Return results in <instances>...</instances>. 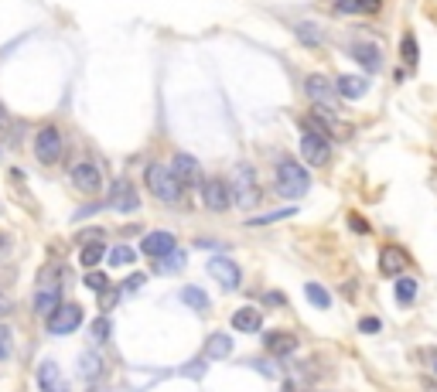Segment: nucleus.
Instances as JSON below:
<instances>
[{
  "instance_id": "a878e982",
  "label": "nucleus",
  "mask_w": 437,
  "mask_h": 392,
  "mask_svg": "<svg viewBox=\"0 0 437 392\" xmlns=\"http://www.w3.org/2000/svg\"><path fill=\"white\" fill-rule=\"evenodd\" d=\"M297 215V209L294 205H287V209H277V211H263V215H250L246 218V225H270V222H281V218H294Z\"/></svg>"
},
{
  "instance_id": "cd10ccee",
  "label": "nucleus",
  "mask_w": 437,
  "mask_h": 392,
  "mask_svg": "<svg viewBox=\"0 0 437 392\" xmlns=\"http://www.w3.org/2000/svg\"><path fill=\"white\" fill-rule=\"evenodd\" d=\"M294 34H297V38H301V45H308V48L321 45V31L311 24V21H297V24H294Z\"/></svg>"
},
{
  "instance_id": "39448f33",
  "label": "nucleus",
  "mask_w": 437,
  "mask_h": 392,
  "mask_svg": "<svg viewBox=\"0 0 437 392\" xmlns=\"http://www.w3.org/2000/svg\"><path fill=\"white\" fill-rule=\"evenodd\" d=\"M106 209H109V211H123V215H130V211L140 209V195H137L133 181H127V178H116V181L109 184Z\"/></svg>"
},
{
  "instance_id": "412c9836",
  "label": "nucleus",
  "mask_w": 437,
  "mask_h": 392,
  "mask_svg": "<svg viewBox=\"0 0 437 392\" xmlns=\"http://www.w3.org/2000/svg\"><path fill=\"white\" fill-rule=\"evenodd\" d=\"M335 85H338V96H342V99H362V96H365V89H369V78H362V76H338V78H335Z\"/></svg>"
},
{
  "instance_id": "f8f14e48",
  "label": "nucleus",
  "mask_w": 437,
  "mask_h": 392,
  "mask_svg": "<svg viewBox=\"0 0 437 392\" xmlns=\"http://www.w3.org/2000/svg\"><path fill=\"white\" fill-rule=\"evenodd\" d=\"M301 154H304L308 164H314V167H325V164L332 160V144H328V136L308 130L304 136H301Z\"/></svg>"
},
{
  "instance_id": "ddd939ff",
  "label": "nucleus",
  "mask_w": 437,
  "mask_h": 392,
  "mask_svg": "<svg viewBox=\"0 0 437 392\" xmlns=\"http://www.w3.org/2000/svg\"><path fill=\"white\" fill-rule=\"evenodd\" d=\"M175 249H178V239H175V232H168V229L147 232L144 235V242H140V253L151 256V260H164V256L175 253Z\"/></svg>"
},
{
  "instance_id": "e433bc0d",
  "label": "nucleus",
  "mask_w": 437,
  "mask_h": 392,
  "mask_svg": "<svg viewBox=\"0 0 437 392\" xmlns=\"http://www.w3.org/2000/svg\"><path fill=\"white\" fill-rule=\"evenodd\" d=\"M349 229H352V232H359V235H369V232H372V229H369V222H365L362 215H356V211L349 215Z\"/></svg>"
},
{
  "instance_id": "0eeeda50",
  "label": "nucleus",
  "mask_w": 437,
  "mask_h": 392,
  "mask_svg": "<svg viewBox=\"0 0 437 392\" xmlns=\"http://www.w3.org/2000/svg\"><path fill=\"white\" fill-rule=\"evenodd\" d=\"M304 92H308V99L314 106H321V109H332L338 103V85H335L328 76H321V72H314V76L304 78Z\"/></svg>"
},
{
  "instance_id": "2f4dec72",
  "label": "nucleus",
  "mask_w": 437,
  "mask_h": 392,
  "mask_svg": "<svg viewBox=\"0 0 437 392\" xmlns=\"http://www.w3.org/2000/svg\"><path fill=\"white\" fill-rule=\"evenodd\" d=\"M335 14H369L362 0H335Z\"/></svg>"
},
{
  "instance_id": "4468645a",
  "label": "nucleus",
  "mask_w": 437,
  "mask_h": 392,
  "mask_svg": "<svg viewBox=\"0 0 437 392\" xmlns=\"http://www.w3.org/2000/svg\"><path fill=\"white\" fill-rule=\"evenodd\" d=\"M38 389L41 392H72V386H69V379L62 375L58 362L45 358V362L38 365Z\"/></svg>"
},
{
  "instance_id": "393cba45",
  "label": "nucleus",
  "mask_w": 437,
  "mask_h": 392,
  "mask_svg": "<svg viewBox=\"0 0 437 392\" xmlns=\"http://www.w3.org/2000/svg\"><path fill=\"white\" fill-rule=\"evenodd\" d=\"M181 300L199 314H208V307H212V300L206 297V290H199V287H181Z\"/></svg>"
},
{
  "instance_id": "b1692460",
  "label": "nucleus",
  "mask_w": 437,
  "mask_h": 392,
  "mask_svg": "<svg viewBox=\"0 0 437 392\" xmlns=\"http://www.w3.org/2000/svg\"><path fill=\"white\" fill-rule=\"evenodd\" d=\"M109 253H106V246H103V239H96V242H86L82 246V253H79V260H82V266L86 270H96V262H103Z\"/></svg>"
},
{
  "instance_id": "f03ea898",
  "label": "nucleus",
  "mask_w": 437,
  "mask_h": 392,
  "mask_svg": "<svg viewBox=\"0 0 437 392\" xmlns=\"http://www.w3.org/2000/svg\"><path fill=\"white\" fill-rule=\"evenodd\" d=\"M58 273H62V270H58L55 262L48 266V270H41V273H38L34 314H38V317H45V321H48V317H52V314L62 307V287H58Z\"/></svg>"
},
{
  "instance_id": "72a5a7b5",
  "label": "nucleus",
  "mask_w": 437,
  "mask_h": 392,
  "mask_svg": "<svg viewBox=\"0 0 437 392\" xmlns=\"http://www.w3.org/2000/svg\"><path fill=\"white\" fill-rule=\"evenodd\" d=\"M11 344H14L11 328H7V324H0V362H4V358H11Z\"/></svg>"
},
{
  "instance_id": "6ab92c4d",
  "label": "nucleus",
  "mask_w": 437,
  "mask_h": 392,
  "mask_svg": "<svg viewBox=\"0 0 437 392\" xmlns=\"http://www.w3.org/2000/svg\"><path fill=\"white\" fill-rule=\"evenodd\" d=\"M263 344H267L270 355H290L297 348V335H290V331H267Z\"/></svg>"
},
{
  "instance_id": "9d476101",
  "label": "nucleus",
  "mask_w": 437,
  "mask_h": 392,
  "mask_svg": "<svg viewBox=\"0 0 437 392\" xmlns=\"http://www.w3.org/2000/svg\"><path fill=\"white\" fill-rule=\"evenodd\" d=\"M72 184H76L82 195H100L103 191V171L93 164V160H79V164H72Z\"/></svg>"
},
{
  "instance_id": "4be33fe9",
  "label": "nucleus",
  "mask_w": 437,
  "mask_h": 392,
  "mask_svg": "<svg viewBox=\"0 0 437 392\" xmlns=\"http://www.w3.org/2000/svg\"><path fill=\"white\" fill-rule=\"evenodd\" d=\"M229 355H232V338L229 335H222V331L208 335L206 338V358H229Z\"/></svg>"
},
{
  "instance_id": "7ed1b4c3",
  "label": "nucleus",
  "mask_w": 437,
  "mask_h": 392,
  "mask_svg": "<svg viewBox=\"0 0 437 392\" xmlns=\"http://www.w3.org/2000/svg\"><path fill=\"white\" fill-rule=\"evenodd\" d=\"M144 181H147V188H151V195L161 198V202H168V205H175V202L181 198V191H184V184L175 178V171L164 167V164H147Z\"/></svg>"
},
{
  "instance_id": "1a4fd4ad",
  "label": "nucleus",
  "mask_w": 437,
  "mask_h": 392,
  "mask_svg": "<svg viewBox=\"0 0 437 392\" xmlns=\"http://www.w3.org/2000/svg\"><path fill=\"white\" fill-rule=\"evenodd\" d=\"M208 273H212V280L219 284L222 290H239L243 284V270H239V262H232V256H212L208 260Z\"/></svg>"
},
{
  "instance_id": "c756f323",
  "label": "nucleus",
  "mask_w": 437,
  "mask_h": 392,
  "mask_svg": "<svg viewBox=\"0 0 437 392\" xmlns=\"http://www.w3.org/2000/svg\"><path fill=\"white\" fill-rule=\"evenodd\" d=\"M82 284H86V290H93V293H106L109 290V276H106L103 270H89L82 276Z\"/></svg>"
},
{
  "instance_id": "bb28decb",
  "label": "nucleus",
  "mask_w": 437,
  "mask_h": 392,
  "mask_svg": "<svg viewBox=\"0 0 437 392\" xmlns=\"http://www.w3.org/2000/svg\"><path fill=\"white\" fill-rule=\"evenodd\" d=\"M304 297H308V304H314L318 311H328V307H332V297H328V290L321 287V284H308V287H304Z\"/></svg>"
},
{
  "instance_id": "a19ab883",
  "label": "nucleus",
  "mask_w": 437,
  "mask_h": 392,
  "mask_svg": "<svg viewBox=\"0 0 437 392\" xmlns=\"http://www.w3.org/2000/svg\"><path fill=\"white\" fill-rule=\"evenodd\" d=\"M267 304H274V307H281V304H283V297H281V293H267Z\"/></svg>"
},
{
  "instance_id": "2eb2a0df",
  "label": "nucleus",
  "mask_w": 437,
  "mask_h": 392,
  "mask_svg": "<svg viewBox=\"0 0 437 392\" xmlns=\"http://www.w3.org/2000/svg\"><path fill=\"white\" fill-rule=\"evenodd\" d=\"M171 171H175V178H178L184 188H188V184H199V188H202V181H206V178H202V164L191 154H175Z\"/></svg>"
},
{
  "instance_id": "6e6552de",
  "label": "nucleus",
  "mask_w": 437,
  "mask_h": 392,
  "mask_svg": "<svg viewBox=\"0 0 437 392\" xmlns=\"http://www.w3.org/2000/svg\"><path fill=\"white\" fill-rule=\"evenodd\" d=\"M202 205H206L208 211H215V215L229 211V205H232L229 181H222V178H206V181H202Z\"/></svg>"
},
{
  "instance_id": "423d86ee",
  "label": "nucleus",
  "mask_w": 437,
  "mask_h": 392,
  "mask_svg": "<svg viewBox=\"0 0 437 392\" xmlns=\"http://www.w3.org/2000/svg\"><path fill=\"white\" fill-rule=\"evenodd\" d=\"M62 154H65V140H62L58 127H41L38 136H34V157L41 164H58Z\"/></svg>"
},
{
  "instance_id": "7c9ffc66",
  "label": "nucleus",
  "mask_w": 437,
  "mask_h": 392,
  "mask_svg": "<svg viewBox=\"0 0 437 392\" xmlns=\"http://www.w3.org/2000/svg\"><path fill=\"white\" fill-rule=\"evenodd\" d=\"M133 260H137V253H133L130 246H113V249H109V266H116V270L130 266Z\"/></svg>"
},
{
  "instance_id": "c85d7f7f",
  "label": "nucleus",
  "mask_w": 437,
  "mask_h": 392,
  "mask_svg": "<svg viewBox=\"0 0 437 392\" xmlns=\"http://www.w3.org/2000/svg\"><path fill=\"white\" fill-rule=\"evenodd\" d=\"M184 260H188V256H184L181 249H175V253H168L164 260L157 262L154 273H178V270H184Z\"/></svg>"
},
{
  "instance_id": "f704fd0d",
  "label": "nucleus",
  "mask_w": 437,
  "mask_h": 392,
  "mask_svg": "<svg viewBox=\"0 0 437 392\" xmlns=\"http://www.w3.org/2000/svg\"><path fill=\"white\" fill-rule=\"evenodd\" d=\"M144 280H147V276H144V273H130L127 280H123V284H120V293H137V290L144 287Z\"/></svg>"
},
{
  "instance_id": "79ce46f5",
  "label": "nucleus",
  "mask_w": 437,
  "mask_h": 392,
  "mask_svg": "<svg viewBox=\"0 0 437 392\" xmlns=\"http://www.w3.org/2000/svg\"><path fill=\"white\" fill-rule=\"evenodd\" d=\"M7 307H11V304H7V300L0 297V314H7Z\"/></svg>"
},
{
  "instance_id": "473e14b6",
  "label": "nucleus",
  "mask_w": 437,
  "mask_h": 392,
  "mask_svg": "<svg viewBox=\"0 0 437 392\" xmlns=\"http://www.w3.org/2000/svg\"><path fill=\"white\" fill-rule=\"evenodd\" d=\"M400 52L407 58V65H417V38H413V31H403V45H400Z\"/></svg>"
},
{
  "instance_id": "a211bd4d",
  "label": "nucleus",
  "mask_w": 437,
  "mask_h": 392,
  "mask_svg": "<svg viewBox=\"0 0 437 392\" xmlns=\"http://www.w3.org/2000/svg\"><path fill=\"white\" fill-rule=\"evenodd\" d=\"M232 328L236 331H243V335H257L260 328H263V317H260L257 307H239V311H232Z\"/></svg>"
},
{
  "instance_id": "c03bdc74",
  "label": "nucleus",
  "mask_w": 437,
  "mask_h": 392,
  "mask_svg": "<svg viewBox=\"0 0 437 392\" xmlns=\"http://www.w3.org/2000/svg\"><path fill=\"white\" fill-rule=\"evenodd\" d=\"M0 249H7V235H0Z\"/></svg>"
},
{
  "instance_id": "f257e3e1",
  "label": "nucleus",
  "mask_w": 437,
  "mask_h": 392,
  "mask_svg": "<svg viewBox=\"0 0 437 392\" xmlns=\"http://www.w3.org/2000/svg\"><path fill=\"white\" fill-rule=\"evenodd\" d=\"M232 202L239 205V209H260V202H263V191H260V181H257V171L250 167V164H236L232 167Z\"/></svg>"
},
{
  "instance_id": "c9c22d12",
  "label": "nucleus",
  "mask_w": 437,
  "mask_h": 392,
  "mask_svg": "<svg viewBox=\"0 0 437 392\" xmlns=\"http://www.w3.org/2000/svg\"><path fill=\"white\" fill-rule=\"evenodd\" d=\"M106 338H109V317H96V324H93V341L103 344Z\"/></svg>"
},
{
  "instance_id": "4c0bfd02",
  "label": "nucleus",
  "mask_w": 437,
  "mask_h": 392,
  "mask_svg": "<svg viewBox=\"0 0 437 392\" xmlns=\"http://www.w3.org/2000/svg\"><path fill=\"white\" fill-rule=\"evenodd\" d=\"M379 328H383V324H379V317H362V321H359L362 335H379Z\"/></svg>"
},
{
  "instance_id": "20e7f679",
  "label": "nucleus",
  "mask_w": 437,
  "mask_h": 392,
  "mask_svg": "<svg viewBox=\"0 0 437 392\" xmlns=\"http://www.w3.org/2000/svg\"><path fill=\"white\" fill-rule=\"evenodd\" d=\"M308 188H311L308 171L294 157H283L281 164H277V191H281L283 198H301Z\"/></svg>"
},
{
  "instance_id": "ea45409f",
  "label": "nucleus",
  "mask_w": 437,
  "mask_h": 392,
  "mask_svg": "<svg viewBox=\"0 0 437 392\" xmlns=\"http://www.w3.org/2000/svg\"><path fill=\"white\" fill-rule=\"evenodd\" d=\"M93 211H100V205H82V209H79V218H86V215H93Z\"/></svg>"
},
{
  "instance_id": "f3484780",
  "label": "nucleus",
  "mask_w": 437,
  "mask_h": 392,
  "mask_svg": "<svg viewBox=\"0 0 437 392\" xmlns=\"http://www.w3.org/2000/svg\"><path fill=\"white\" fill-rule=\"evenodd\" d=\"M349 55L359 62L365 72H379L383 69V52H379V45H369V41H356V45H349Z\"/></svg>"
},
{
  "instance_id": "58836bf2",
  "label": "nucleus",
  "mask_w": 437,
  "mask_h": 392,
  "mask_svg": "<svg viewBox=\"0 0 437 392\" xmlns=\"http://www.w3.org/2000/svg\"><path fill=\"white\" fill-rule=\"evenodd\" d=\"M11 130V120H7V109L0 106V133H7Z\"/></svg>"
},
{
  "instance_id": "aec40b11",
  "label": "nucleus",
  "mask_w": 437,
  "mask_h": 392,
  "mask_svg": "<svg viewBox=\"0 0 437 392\" xmlns=\"http://www.w3.org/2000/svg\"><path fill=\"white\" fill-rule=\"evenodd\" d=\"M79 375H82L86 382H93V379L103 375V355H100L96 348H86V351L79 355Z\"/></svg>"
},
{
  "instance_id": "37998d69",
  "label": "nucleus",
  "mask_w": 437,
  "mask_h": 392,
  "mask_svg": "<svg viewBox=\"0 0 437 392\" xmlns=\"http://www.w3.org/2000/svg\"><path fill=\"white\" fill-rule=\"evenodd\" d=\"M281 392H294V386H290V382H283V389Z\"/></svg>"
},
{
  "instance_id": "9b49d317",
  "label": "nucleus",
  "mask_w": 437,
  "mask_h": 392,
  "mask_svg": "<svg viewBox=\"0 0 437 392\" xmlns=\"http://www.w3.org/2000/svg\"><path fill=\"white\" fill-rule=\"evenodd\" d=\"M45 324H48L52 335H72V331L82 328V307L79 304H62Z\"/></svg>"
},
{
  "instance_id": "dca6fc26",
  "label": "nucleus",
  "mask_w": 437,
  "mask_h": 392,
  "mask_svg": "<svg viewBox=\"0 0 437 392\" xmlns=\"http://www.w3.org/2000/svg\"><path fill=\"white\" fill-rule=\"evenodd\" d=\"M407 266H410V260H407L403 249H396V246H383V249H379V273H383V276L400 280V273H403Z\"/></svg>"
},
{
  "instance_id": "5701e85b",
  "label": "nucleus",
  "mask_w": 437,
  "mask_h": 392,
  "mask_svg": "<svg viewBox=\"0 0 437 392\" xmlns=\"http://www.w3.org/2000/svg\"><path fill=\"white\" fill-rule=\"evenodd\" d=\"M417 290H420V284H417L413 276H400V280L393 284V300L407 307V304H413V300H417Z\"/></svg>"
},
{
  "instance_id": "a18cd8bd",
  "label": "nucleus",
  "mask_w": 437,
  "mask_h": 392,
  "mask_svg": "<svg viewBox=\"0 0 437 392\" xmlns=\"http://www.w3.org/2000/svg\"><path fill=\"white\" fill-rule=\"evenodd\" d=\"M434 372H437V351H434Z\"/></svg>"
}]
</instances>
